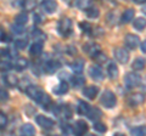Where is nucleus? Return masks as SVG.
<instances>
[{"label":"nucleus","instance_id":"nucleus-1","mask_svg":"<svg viewBox=\"0 0 146 136\" xmlns=\"http://www.w3.org/2000/svg\"><path fill=\"white\" fill-rule=\"evenodd\" d=\"M100 102L105 108H113L117 103V98L116 95L113 94L111 90H105L101 95V98H100Z\"/></svg>","mask_w":146,"mask_h":136},{"label":"nucleus","instance_id":"nucleus-2","mask_svg":"<svg viewBox=\"0 0 146 136\" xmlns=\"http://www.w3.org/2000/svg\"><path fill=\"white\" fill-rule=\"evenodd\" d=\"M141 83V77L140 74L135 73V72H129L128 74L124 77V84L127 85V88H134L138 86Z\"/></svg>","mask_w":146,"mask_h":136},{"label":"nucleus","instance_id":"nucleus-3","mask_svg":"<svg viewBox=\"0 0 146 136\" xmlns=\"http://www.w3.org/2000/svg\"><path fill=\"white\" fill-rule=\"evenodd\" d=\"M57 30H58V33H60L61 35L67 37V35L72 32V21L70 18H67V17L62 18L60 22H58Z\"/></svg>","mask_w":146,"mask_h":136},{"label":"nucleus","instance_id":"nucleus-4","mask_svg":"<svg viewBox=\"0 0 146 136\" xmlns=\"http://www.w3.org/2000/svg\"><path fill=\"white\" fill-rule=\"evenodd\" d=\"M26 94L28 95V96L32 98V100H34L35 102H38L40 97L43 96V94L44 91H42L39 88H36V86H33V85H29V86H27L26 88Z\"/></svg>","mask_w":146,"mask_h":136},{"label":"nucleus","instance_id":"nucleus-5","mask_svg":"<svg viewBox=\"0 0 146 136\" xmlns=\"http://www.w3.org/2000/svg\"><path fill=\"white\" fill-rule=\"evenodd\" d=\"M84 51L88 53L90 57L95 58L99 53H101V46L96 43H90V44H86L84 46Z\"/></svg>","mask_w":146,"mask_h":136},{"label":"nucleus","instance_id":"nucleus-6","mask_svg":"<svg viewBox=\"0 0 146 136\" xmlns=\"http://www.w3.org/2000/svg\"><path fill=\"white\" fill-rule=\"evenodd\" d=\"M124 43H125L128 49L133 50V49H136L139 46L140 38L138 37V35H135V34H127L125 38H124Z\"/></svg>","mask_w":146,"mask_h":136},{"label":"nucleus","instance_id":"nucleus-7","mask_svg":"<svg viewBox=\"0 0 146 136\" xmlns=\"http://www.w3.org/2000/svg\"><path fill=\"white\" fill-rule=\"evenodd\" d=\"M115 57L119 63L125 65V63L128 62V60H129V52H128V50H125V49L117 48L115 50Z\"/></svg>","mask_w":146,"mask_h":136},{"label":"nucleus","instance_id":"nucleus-8","mask_svg":"<svg viewBox=\"0 0 146 136\" xmlns=\"http://www.w3.org/2000/svg\"><path fill=\"white\" fill-rule=\"evenodd\" d=\"M35 120H36V123H38V125H40L43 129L49 130V129L54 128V120L45 116H38L35 118Z\"/></svg>","mask_w":146,"mask_h":136},{"label":"nucleus","instance_id":"nucleus-9","mask_svg":"<svg viewBox=\"0 0 146 136\" xmlns=\"http://www.w3.org/2000/svg\"><path fill=\"white\" fill-rule=\"evenodd\" d=\"M144 102H145V96H144V94H140V92L131 94L130 96L128 97V103H129L130 106H139Z\"/></svg>","mask_w":146,"mask_h":136},{"label":"nucleus","instance_id":"nucleus-10","mask_svg":"<svg viewBox=\"0 0 146 136\" xmlns=\"http://www.w3.org/2000/svg\"><path fill=\"white\" fill-rule=\"evenodd\" d=\"M89 74L94 80H104V72L101 67H99L98 65H94L89 68Z\"/></svg>","mask_w":146,"mask_h":136},{"label":"nucleus","instance_id":"nucleus-11","mask_svg":"<svg viewBox=\"0 0 146 136\" xmlns=\"http://www.w3.org/2000/svg\"><path fill=\"white\" fill-rule=\"evenodd\" d=\"M60 68H61V63L57 60H50V61H48L46 63H45V66H44L45 72L49 73V74L55 73V72H56L57 69H60Z\"/></svg>","mask_w":146,"mask_h":136},{"label":"nucleus","instance_id":"nucleus-12","mask_svg":"<svg viewBox=\"0 0 146 136\" xmlns=\"http://www.w3.org/2000/svg\"><path fill=\"white\" fill-rule=\"evenodd\" d=\"M88 131V124L83 120H78L74 125V134L76 136H83Z\"/></svg>","mask_w":146,"mask_h":136},{"label":"nucleus","instance_id":"nucleus-13","mask_svg":"<svg viewBox=\"0 0 146 136\" xmlns=\"http://www.w3.org/2000/svg\"><path fill=\"white\" fill-rule=\"evenodd\" d=\"M68 91V84L66 81H60L57 85L52 88V92L55 95H65Z\"/></svg>","mask_w":146,"mask_h":136},{"label":"nucleus","instance_id":"nucleus-14","mask_svg":"<svg viewBox=\"0 0 146 136\" xmlns=\"http://www.w3.org/2000/svg\"><path fill=\"white\" fill-rule=\"evenodd\" d=\"M134 15H135V11L133 10V9H127V10H125L124 12H123L122 17H121V22H122L123 24L129 23V22L133 21Z\"/></svg>","mask_w":146,"mask_h":136},{"label":"nucleus","instance_id":"nucleus-15","mask_svg":"<svg viewBox=\"0 0 146 136\" xmlns=\"http://www.w3.org/2000/svg\"><path fill=\"white\" fill-rule=\"evenodd\" d=\"M20 133H21L22 136H34L35 135V129L32 124L27 123V124H23L21 126Z\"/></svg>","mask_w":146,"mask_h":136},{"label":"nucleus","instance_id":"nucleus-16","mask_svg":"<svg viewBox=\"0 0 146 136\" xmlns=\"http://www.w3.org/2000/svg\"><path fill=\"white\" fill-rule=\"evenodd\" d=\"M42 6H43L45 12L54 13L55 11H56V9H57V4H56V1H52V0H46V1L42 3Z\"/></svg>","mask_w":146,"mask_h":136},{"label":"nucleus","instance_id":"nucleus-17","mask_svg":"<svg viewBox=\"0 0 146 136\" xmlns=\"http://www.w3.org/2000/svg\"><path fill=\"white\" fill-rule=\"evenodd\" d=\"M98 92H99V88L98 86H93V85H91V86H88V88L83 89V95H84L85 97L90 98V100H93V98L96 97Z\"/></svg>","mask_w":146,"mask_h":136},{"label":"nucleus","instance_id":"nucleus-18","mask_svg":"<svg viewBox=\"0 0 146 136\" xmlns=\"http://www.w3.org/2000/svg\"><path fill=\"white\" fill-rule=\"evenodd\" d=\"M90 110H91V107L86 102H84V101H79L78 102V106H77V112H78V114H80V116H88Z\"/></svg>","mask_w":146,"mask_h":136},{"label":"nucleus","instance_id":"nucleus-19","mask_svg":"<svg viewBox=\"0 0 146 136\" xmlns=\"http://www.w3.org/2000/svg\"><path fill=\"white\" fill-rule=\"evenodd\" d=\"M84 68V61L83 60H76L73 63H71V69L77 75H79L82 72H83Z\"/></svg>","mask_w":146,"mask_h":136},{"label":"nucleus","instance_id":"nucleus-20","mask_svg":"<svg viewBox=\"0 0 146 136\" xmlns=\"http://www.w3.org/2000/svg\"><path fill=\"white\" fill-rule=\"evenodd\" d=\"M107 74L110 77V79L115 80L117 77H118V67L116 66V63H108V67H107Z\"/></svg>","mask_w":146,"mask_h":136},{"label":"nucleus","instance_id":"nucleus-21","mask_svg":"<svg viewBox=\"0 0 146 136\" xmlns=\"http://www.w3.org/2000/svg\"><path fill=\"white\" fill-rule=\"evenodd\" d=\"M43 51V43L42 42H35L33 45L31 46V50H29V53L32 56H38L40 55Z\"/></svg>","mask_w":146,"mask_h":136},{"label":"nucleus","instance_id":"nucleus-22","mask_svg":"<svg viewBox=\"0 0 146 136\" xmlns=\"http://www.w3.org/2000/svg\"><path fill=\"white\" fill-rule=\"evenodd\" d=\"M27 66H28V61H27L26 58H18V60H16L15 63H13V68L18 72L26 69Z\"/></svg>","mask_w":146,"mask_h":136},{"label":"nucleus","instance_id":"nucleus-23","mask_svg":"<svg viewBox=\"0 0 146 136\" xmlns=\"http://www.w3.org/2000/svg\"><path fill=\"white\" fill-rule=\"evenodd\" d=\"M84 83H85V79L83 78V77L74 75V77H72V78H71V84H72V86H73V88L79 89V88L83 86Z\"/></svg>","mask_w":146,"mask_h":136},{"label":"nucleus","instance_id":"nucleus-24","mask_svg":"<svg viewBox=\"0 0 146 136\" xmlns=\"http://www.w3.org/2000/svg\"><path fill=\"white\" fill-rule=\"evenodd\" d=\"M130 135L131 136H146V126L145 125L135 126V128L130 130Z\"/></svg>","mask_w":146,"mask_h":136},{"label":"nucleus","instance_id":"nucleus-25","mask_svg":"<svg viewBox=\"0 0 146 136\" xmlns=\"http://www.w3.org/2000/svg\"><path fill=\"white\" fill-rule=\"evenodd\" d=\"M28 22V15L25 12H21L15 17V23L18 26H25Z\"/></svg>","mask_w":146,"mask_h":136},{"label":"nucleus","instance_id":"nucleus-26","mask_svg":"<svg viewBox=\"0 0 146 136\" xmlns=\"http://www.w3.org/2000/svg\"><path fill=\"white\" fill-rule=\"evenodd\" d=\"M133 26L135 29L144 30L146 28V20L143 17H138V18H135V21H133Z\"/></svg>","mask_w":146,"mask_h":136},{"label":"nucleus","instance_id":"nucleus-27","mask_svg":"<svg viewBox=\"0 0 146 136\" xmlns=\"http://www.w3.org/2000/svg\"><path fill=\"white\" fill-rule=\"evenodd\" d=\"M88 118L93 121H96L99 118H101V112H100V110L96 107H91V110H90L89 114H88Z\"/></svg>","mask_w":146,"mask_h":136},{"label":"nucleus","instance_id":"nucleus-28","mask_svg":"<svg viewBox=\"0 0 146 136\" xmlns=\"http://www.w3.org/2000/svg\"><path fill=\"white\" fill-rule=\"evenodd\" d=\"M133 69L135 71H141V69H144L145 68V60L144 58H141V57H138L136 60H134L133 62Z\"/></svg>","mask_w":146,"mask_h":136},{"label":"nucleus","instance_id":"nucleus-29","mask_svg":"<svg viewBox=\"0 0 146 136\" xmlns=\"http://www.w3.org/2000/svg\"><path fill=\"white\" fill-rule=\"evenodd\" d=\"M4 80H5V83L9 85V86H15V85H17V83H18L17 78L13 74L5 75V77H4Z\"/></svg>","mask_w":146,"mask_h":136},{"label":"nucleus","instance_id":"nucleus-30","mask_svg":"<svg viewBox=\"0 0 146 136\" xmlns=\"http://www.w3.org/2000/svg\"><path fill=\"white\" fill-rule=\"evenodd\" d=\"M31 35L35 40H40V42H43V39H45V34L40 29H38V28H33V29H32Z\"/></svg>","mask_w":146,"mask_h":136},{"label":"nucleus","instance_id":"nucleus-31","mask_svg":"<svg viewBox=\"0 0 146 136\" xmlns=\"http://www.w3.org/2000/svg\"><path fill=\"white\" fill-rule=\"evenodd\" d=\"M38 103H39V105H42L43 107L46 108V107L50 105V103H51V98L49 97V95H46V94L44 92V94H43V96L40 97V100L38 101Z\"/></svg>","mask_w":146,"mask_h":136},{"label":"nucleus","instance_id":"nucleus-32","mask_svg":"<svg viewBox=\"0 0 146 136\" xmlns=\"http://www.w3.org/2000/svg\"><path fill=\"white\" fill-rule=\"evenodd\" d=\"M85 13H86V16H88L89 18H96V17L99 16V10L96 7L91 6V7L88 9V10H85Z\"/></svg>","mask_w":146,"mask_h":136},{"label":"nucleus","instance_id":"nucleus-33","mask_svg":"<svg viewBox=\"0 0 146 136\" xmlns=\"http://www.w3.org/2000/svg\"><path fill=\"white\" fill-rule=\"evenodd\" d=\"M28 45V40L27 39H17L15 42V48L17 50H23Z\"/></svg>","mask_w":146,"mask_h":136},{"label":"nucleus","instance_id":"nucleus-34","mask_svg":"<svg viewBox=\"0 0 146 136\" xmlns=\"http://www.w3.org/2000/svg\"><path fill=\"white\" fill-rule=\"evenodd\" d=\"M79 27H80V29L83 30L84 33H86V34H91V33H93V27H91L90 23H88V22H80Z\"/></svg>","mask_w":146,"mask_h":136},{"label":"nucleus","instance_id":"nucleus-35","mask_svg":"<svg viewBox=\"0 0 146 136\" xmlns=\"http://www.w3.org/2000/svg\"><path fill=\"white\" fill-rule=\"evenodd\" d=\"M94 129L96 130L98 133H101V134H104V133H106L107 131L106 125H105L104 123H101V121H96V123L94 124Z\"/></svg>","mask_w":146,"mask_h":136},{"label":"nucleus","instance_id":"nucleus-36","mask_svg":"<svg viewBox=\"0 0 146 136\" xmlns=\"http://www.w3.org/2000/svg\"><path fill=\"white\" fill-rule=\"evenodd\" d=\"M35 1H25L23 4H22V7L25 9V11H32V10H34V7H35Z\"/></svg>","mask_w":146,"mask_h":136},{"label":"nucleus","instance_id":"nucleus-37","mask_svg":"<svg viewBox=\"0 0 146 136\" xmlns=\"http://www.w3.org/2000/svg\"><path fill=\"white\" fill-rule=\"evenodd\" d=\"M77 6H78L79 9H82V10H88L89 7H91L93 5H91V1H88V0H86V1H77Z\"/></svg>","mask_w":146,"mask_h":136},{"label":"nucleus","instance_id":"nucleus-38","mask_svg":"<svg viewBox=\"0 0 146 136\" xmlns=\"http://www.w3.org/2000/svg\"><path fill=\"white\" fill-rule=\"evenodd\" d=\"M11 30H12V33H15V34H22L25 32L23 26H18L16 23L11 26Z\"/></svg>","mask_w":146,"mask_h":136},{"label":"nucleus","instance_id":"nucleus-39","mask_svg":"<svg viewBox=\"0 0 146 136\" xmlns=\"http://www.w3.org/2000/svg\"><path fill=\"white\" fill-rule=\"evenodd\" d=\"M62 131H63V133H65L66 135H70L71 133H74V128H72L71 125L66 124V125H62Z\"/></svg>","mask_w":146,"mask_h":136},{"label":"nucleus","instance_id":"nucleus-40","mask_svg":"<svg viewBox=\"0 0 146 136\" xmlns=\"http://www.w3.org/2000/svg\"><path fill=\"white\" fill-rule=\"evenodd\" d=\"M6 121H7L6 116L1 112V113H0V126H1V128H4V126L6 125Z\"/></svg>","mask_w":146,"mask_h":136},{"label":"nucleus","instance_id":"nucleus-41","mask_svg":"<svg viewBox=\"0 0 146 136\" xmlns=\"http://www.w3.org/2000/svg\"><path fill=\"white\" fill-rule=\"evenodd\" d=\"M67 53H68V55H71V56L76 55V53H77V49L74 46H72V45H70V46H67Z\"/></svg>","mask_w":146,"mask_h":136},{"label":"nucleus","instance_id":"nucleus-42","mask_svg":"<svg viewBox=\"0 0 146 136\" xmlns=\"http://www.w3.org/2000/svg\"><path fill=\"white\" fill-rule=\"evenodd\" d=\"M33 18H34V22H35V23H40V22H43V21H44V18L39 15V13H35V15L33 16Z\"/></svg>","mask_w":146,"mask_h":136},{"label":"nucleus","instance_id":"nucleus-43","mask_svg":"<svg viewBox=\"0 0 146 136\" xmlns=\"http://www.w3.org/2000/svg\"><path fill=\"white\" fill-rule=\"evenodd\" d=\"M95 60H96L98 62H105V61H106V56L102 55V53H99V55L95 57Z\"/></svg>","mask_w":146,"mask_h":136},{"label":"nucleus","instance_id":"nucleus-44","mask_svg":"<svg viewBox=\"0 0 146 136\" xmlns=\"http://www.w3.org/2000/svg\"><path fill=\"white\" fill-rule=\"evenodd\" d=\"M1 101H7V98H9V94L5 91L4 89H1Z\"/></svg>","mask_w":146,"mask_h":136},{"label":"nucleus","instance_id":"nucleus-45","mask_svg":"<svg viewBox=\"0 0 146 136\" xmlns=\"http://www.w3.org/2000/svg\"><path fill=\"white\" fill-rule=\"evenodd\" d=\"M140 48H141V51L146 53V40H145L143 44H141V46H140Z\"/></svg>","mask_w":146,"mask_h":136},{"label":"nucleus","instance_id":"nucleus-46","mask_svg":"<svg viewBox=\"0 0 146 136\" xmlns=\"http://www.w3.org/2000/svg\"><path fill=\"white\" fill-rule=\"evenodd\" d=\"M113 136H125V135H123L122 133H116V134L113 135Z\"/></svg>","mask_w":146,"mask_h":136},{"label":"nucleus","instance_id":"nucleus-47","mask_svg":"<svg viewBox=\"0 0 146 136\" xmlns=\"http://www.w3.org/2000/svg\"><path fill=\"white\" fill-rule=\"evenodd\" d=\"M143 12H144V13H145V15H146V5H145V6L143 7Z\"/></svg>","mask_w":146,"mask_h":136},{"label":"nucleus","instance_id":"nucleus-48","mask_svg":"<svg viewBox=\"0 0 146 136\" xmlns=\"http://www.w3.org/2000/svg\"><path fill=\"white\" fill-rule=\"evenodd\" d=\"M89 136H96V135H93V134H91V135H89Z\"/></svg>","mask_w":146,"mask_h":136},{"label":"nucleus","instance_id":"nucleus-49","mask_svg":"<svg viewBox=\"0 0 146 136\" xmlns=\"http://www.w3.org/2000/svg\"><path fill=\"white\" fill-rule=\"evenodd\" d=\"M52 136H58V135H52Z\"/></svg>","mask_w":146,"mask_h":136}]
</instances>
